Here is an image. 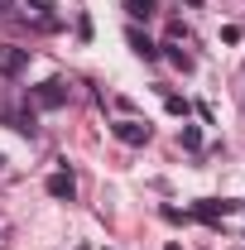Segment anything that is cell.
I'll use <instances>...</instances> for the list:
<instances>
[{"label": "cell", "mask_w": 245, "mask_h": 250, "mask_svg": "<svg viewBox=\"0 0 245 250\" xmlns=\"http://www.w3.org/2000/svg\"><path fill=\"white\" fill-rule=\"evenodd\" d=\"M34 106H39V111H58V106H67V82H62V77H48L43 87H34Z\"/></svg>", "instance_id": "obj_1"}, {"label": "cell", "mask_w": 245, "mask_h": 250, "mask_svg": "<svg viewBox=\"0 0 245 250\" xmlns=\"http://www.w3.org/2000/svg\"><path fill=\"white\" fill-rule=\"evenodd\" d=\"M111 135H116V140H121V145H130V149H140V145H149V125L144 121H116L111 125Z\"/></svg>", "instance_id": "obj_2"}, {"label": "cell", "mask_w": 245, "mask_h": 250, "mask_svg": "<svg viewBox=\"0 0 245 250\" xmlns=\"http://www.w3.org/2000/svg\"><path fill=\"white\" fill-rule=\"evenodd\" d=\"M20 72H29V48H0V77H20Z\"/></svg>", "instance_id": "obj_3"}, {"label": "cell", "mask_w": 245, "mask_h": 250, "mask_svg": "<svg viewBox=\"0 0 245 250\" xmlns=\"http://www.w3.org/2000/svg\"><path fill=\"white\" fill-rule=\"evenodd\" d=\"M72 192H77V178H72V173H67V168H58V173H53V178H48V197H72Z\"/></svg>", "instance_id": "obj_4"}, {"label": "cell", "mask_w": 245, "mask_h": 250, "mask_svg": "<svg viewBox=\"0 0 245 250\" xmlns=\"http://www.w3.org/2000/svg\"><path fill=\"white\" fill-rule=\"evenodd\" d=\"M231 207H236V202H212V197H202V202H197L192 212H197V217H202V221H221V217H226V212H231Z\"/></svg>", "instance_id": "obj_5"}, {"label": "cell", "mask_w": 245, "mask_h": 250, "mask_svg": "<svg viewBox=\"0 0 245 250\" xmlns=\"http://www.w3.org/2000/svg\"><path fill=\"white\" fill-rule=\"evenodd\" d=\"M125 39H130V48H135V53H140V58H144V62H154V58H159V48H154V43H149V39H144V34H140V29H130V34H125Z\"/></svg>", "instance_id": "obj_6"}, {"label": "cell", "mask_w": 245, "mask_h": 250, "mask_svg": "<svg viewBox=\"0 0 245 250\" xmlns=\"http://www.w3.org/2000/svg\"><path fill=\"white\" fill-rule=\"evenodd\" d=\"M163 48H168V62H178L183 72H192V58H187V53L178 48V43H163Z\"/></svg>", "instance_id": "obj_7"}, {"label": "cell", "mask_w": 245, "mask_h": 250, "mask_svg": "<svg viewBox=\"0 0 245 250\" xmlns=\"http://www.w3.org/2000/svg\"><path fill=\"white\" fill-rule=\"evenodd\" d=\"M125 10H130V15H135V20H149V15H154V0H130V5H125Z\"/></svg>", "instance_id": "obj_8"}, {"label": "cell", "mask_w": 245, "mask_h": 250, "mask_svg": "<svg viewBox=\"0 0 245 250\" xmlns=\"http://www.w3.org/2000/svg\"><path fill=\"white\" fill-rule=\"evenodd\" d=\"M163 106H168V111H173V116H187V101H183V96H173V92L163 96Z\"/></svg>", "instance_id": "obj_9"}, {"label": "cell", "mask_w": 245, "mask_h": 250, "mask_svg": "<svg viewBox=\"0 0 245 250\" xmlns=\"http://www.w3.org/2000/svg\"><path fill=\"white\" fill-rule=\"evenodd\" d=\"M183 145H187V149H197V145H202V135H197V125H187V130H183Z\"/></svg>", "instance_id": "obj_10"}, {"label": "cell", "mask_w": 245, "mask_h": 250, "mask_svg": "<svg viewBox=\"0 0 245 250\" xmlns=\"http://www.w3.org/2000/svg\"><path fill=\"white\" fill-rule=\"evenodd\" d=\"M77 250H87V246H77Z\"/></svg>", "instance_id": "obj_11"}, {"label": "cell", "mask_w": 245, "mask_h": 250, "mask_svg": "<svg viewBox=\"0 0 245 250\" xmlns=\"http://www.w3.org/2000/svg\"><path fill=\"white\" fill-rule=\"evenodd\" d=\"M241 207H245V202H241Z\"/></svg>", "instance_id": "obj_12"}]
</instances>
